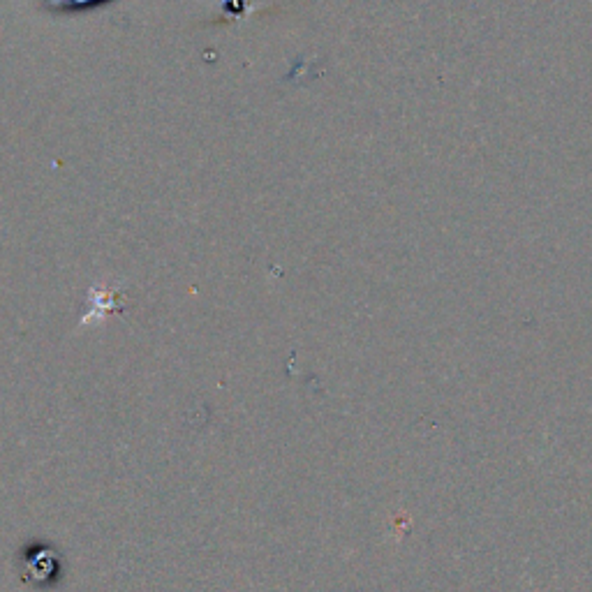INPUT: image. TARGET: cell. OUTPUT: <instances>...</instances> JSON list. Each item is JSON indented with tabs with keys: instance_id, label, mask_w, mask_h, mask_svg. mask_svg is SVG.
Here are the masks:
<instances>
[{
	"instance_id": "6da1fadb",
	"label": "cell",
	"mask_w": 592,
	"mask_h": 592,
	"mask_svg": "<svg viewBox=\"0 0 592 592\" xmlns=\"http://www.w3.org/2000/svg\"><path fill=\"white\" fill-rule=\"evenodd\" d=\"M51 565H54V555H51L49 551L40 553V555H37V558L28 560V565H26V579L31 574L37 579V572H47V576H49L51 574Z\"/></svg>"
}]
</instances>
